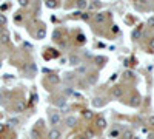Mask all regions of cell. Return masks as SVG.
I'll use <instances>...</instances> for the list:
<instances>
[{
    "mask_svg": "<svg viewBox=\"0 0 154 139\" xmlns=\"http://www.w3.org/2000/svg\"><path fill=\"white\" fill-rule=\"evenodd\" d=\"M3 128H5V125H3V124H0V131H3Z\"/></svg>",
    "mask_w": 154,
    "mask_h": 139,
    "instance_id": "4dcf8cb0",
    "label": "cell"
},
{
    "mask_svg": "<svg viewBox=\"0 0 154 139\" xmlns=\"http://www.w3.org/2000/svg\"><path fill=\"white\" fill-rule=\"evenodd\" d=\"M6 23V17L3 14H0V25H5Z\"/></svg>",
    "mask_w": 154,
    "mask_h": 139,
    "instance_id": "7402d4cb",
    "label": "cell"
},
{
    "mask_svg": "<svg viewBox=\"0 0 154 139\" xmlns=\"http://www.w3.org/2000/svg\"><path fill=\"white\" fill-rule=\"evenodd\" d=\"M148 23H149V25H154V17L149 19V20H148Z\"/></svg>",
    "mask_w": 154,
    "mask_h": 139,
    "instance_id": "f1b7e54d",
    "label": "cell"
},
{
    "mask_svg": "<svg viewBox=\"0 0 154 139\" xmlns=\"http://www.w3.org/2000/svg\"><path fill=\"white\" fill-rule=\"evenodd\" d=\"M130 104L133 105V107H139V105H140V97H139L137 94H134V96L130 99Z\"/></svg>",
    "mask_w": 154,
    "mask_h": 139,
    "instance_id": "8992f818",
    "label": "cell"
},
{
    "mask_svg": "<svg viewBox=\"0 0 154 139\" xmlns=\"http://www.w3.org/2000/svg\"><path fill=\"white\" fill-rule=\"evenodd\" d=\"M68 62L71 63V65H79V63H80V57L76 56V54H71L68 57Z\"/></svg>",
    "mask_w": 154,
    "mask_h": 139,
    "instance_id": "7a4b0ae2",
    "label": "cell"
},
{
    "mask_svg": "<svg viewBox=\"0 0 154 139\" xmlns=\"http://www.w3.org/2000/svg\"><path fill=\"white\" fill-rule=\"evenodd\" d=\"M94 61H96L97 63H100V62H103V57H100V56H99V57H96Z\"/></svg>",
    "mask_w": 154,
    "mask_h": 139,
    "instance_id": "4316f807",
    "label": "cell"
},
{
    "mask_svg": "<svg viewBox=\"0 0 154 139\" xmlns=\"http://www.w3.org/2000/svg\"><path fill=\"white\" fill-rule=\"evenodd\" d=\"M56 5H57V3H56V2H52V0L46 2V6H50V8H56Z\"/></svg>",
    "mask_w": 154,
    "mask_h": 139,
    "instance_id": "44dd1931",
    "label": "cell"
},
{
    "mask_svg": "<svg viewBox=\"0 0 154 139\" xmlns=\"http://www.w3.org/2000/svg\"><path fill=\"white\" fill-rule=\"evenodd\" d=\"M17 124H19V119H16V118H13V119H9V121H8L9 127H14V125H17Z\"/></svg>",
    "mask_w": 154,
    "mask_h": 139,
    "instance_id": "5bb4252c",
    "label": "cell"
},
{
    "mask_svg": "<svg viewBox=\"0 0 154 139\" xmlns=\"http://www.w3.org/2000/svg\"><path fill=\"white\" fill-rule=\"evenodd\" d=\"M86 5H88V3L83 2V0H82V2H77V8H85Z\"/></svg>",
    "mask_w": 154,
    "mask_h": 139,
    "instance_id": "ffe728a7",
    "label": "cell"
},
{
    "mask_svg": "<svg viewBox=\"0 0 154 139\" xmlns=\"http://www.w3.org/2000/svg\"><path fill=\"white\" fill-rule=\"evenodd\" d=\"M77 124V118H74V116H69L68 119H66V125L68 127H74Z\"/></svg>",
    "mask_w": 154,
    "mask_h": 139,
    "instance_id": "ba28073f",
    "label": "cell"
},
{
    "mask_svg": "<svg viewBox=\"0 0 154 139\" xmlns=\"http://www.w3.org/2000/svg\"><path fill=\"white\" fill-rule=\"evenodd\" d=\"M31 136L34 138V139H39V136H40L39 130H37V128H32V130H31Z\"/></svg>",
    "mask_w": 154,
    "mask_h": 139,
    "instance_id": "4fadbf2b",
    "label": "cell"
},
{
    "mask_svg": "<svg viewBox=\"0 0 154 139\" xmlns=\"http://www.w3.org/2000/svg\"><path fill=\"white\" fill-rule=\"evenodd\" d=\"M82 114H83L85 119H91V118H93V111H89V110H85Z\"/></svg>",
    "mask_w": 154,
    "mask_h": 139,
    "instance_id": "7c38bea8",
    "label": "cell"
},
{
    "mask_svg": "<svg viewBox=\"0 0 154 139\" xmlns=\"http://www.w3.org/2000/svg\"><path fill=\"white\" fill-rule=\"evenodd\" d=\"M48 138H50V139H59L60 138V131L57 128H52L50 133H48Z\"/></svg>",
    "mask_w": 154,
    "mask_h": 139,
    "instance_id": "277c9868",
    "label": "cell"
},
{
    "mask_svg": "<svg viewBox=\"0 0 154 139\" xmlns=\"http://www.w3.org/2000/svg\"><path fill=\"white\" fill-rule=\"evenodd\" d=\"M93 105L97 108H100V107H103L105 105V99H102V97H96L94 100H93Z\"/></svg>",
    "mask_w": 154,
    "mask_h": 139,
    "instance_id": "52a82bcc",
    "label": "cell"
},
{
    "mask_svg": "<svg viewBox=\"0 0 154 139\" xmlns=\"http://www.w3.org/2000/svg\"><path fill=\"white\" fill-rule=\"evenodd\" d=\"M122 94H123V90H122V88H116V90H114V96H116V97H120Z\"/></svg>",
    "mask_w": 154,
    "mask_h": 139,
    "instance_id": "9a60e30c",
    "label": "cell"
},
{
    "mask_svg": "<svg viewBox=\"0 0 154 139\" xmlns=\"http://www.w3.org/2000/svg\"><path fill=\"white\" fill-rule=\"evenodd\" d=\"M123 136H125L123 139H133V138H134V136H133V133H131V131H125V134H123Z\"/></svg>",
    "mask_w": 154,
    "mask_h": 139,
    "instance_id": "d6986e66",
    "label": "cell"
},
{
    "mask_svg": "<svg viewBox=\"0 0 154 139\" xmlns=\"http://www.w3.org/2000/svg\"><path fill=\"white\" fill-rule=\"evenodd\" d=\"M50 119H51V124H52V125H57V124L60 122V114H59V113H51Z\"/></svg>",
    "mask_w": 154,
    "mask_h": 139,
    "instance_id": "3957f363",
    "label": "cell"
},
{
    "mask_svg": "<svg viewBox=\"0 0 154 139\" xmlns=\"http://www.w3.org/2000/svg\"><path fill=\"white\" fill-rule=\"evenodd\" d=\"M23 108H25V104H23V102H17V105H16V110L20 111V110H23Z\"/></svg>",
    "mask_w": 154,
    "mask_h": 139,
    "instance_id": "ac0fdd59",
    "label": "cell"
},
{
    "mask_svg": "<svg viewBox=\"0 0 154 139\" xmlns=\"http://www.w3.org/2000/svg\"><path fill=\"white\" fill-rule=\"evenodd\" d=\"M139 37H140V31H139V29H134L133 31V39H139Z\"/></svg>",
    "mask_w": 154,
    "mask_h": 139,
    "instance_id": "e0dca14e",
    "label": "cell"
},
{
    "mask_svg": "<svg viewBox=\"0 0 154 139\" xmlns=\"http://www.w3.org/2000/svg\"><path fill=\"white\" fill-rule=\"evenodd\" d=\"M45 36H46L45 28H39V29H37V39H45Z\"/></svg>",
    "mask_w": 154,
    "mask_h": 139,
    "instance_id": "9c48e42d",
    "label": "cell"
},
{
    "mask_svg": "<svg viewBox=\"0 0 154 139\" xmlns=\"http://www.w3.org/2000/svg\"><path fill=\"white\" fill-rule=\"evenodd\" d=\"M79 73H82V74H83V73H86V67H79Z\"/></svg>",
    "mask_w": 154,
    "mask_h": 139,
    "instance_id": "cb8c5ba5",
    "label": "cell"
},
{
    "mask_svg": "<svg viewBox=\"0 0 154 139\" xmlns=\"http://www.w3.org/2000/svg\"><path fill=\"white\" fill-rule=\"evenodd\" d=\"M151 48H154V40H151Z\"/></svg>",
    "mask_w": 154,
    "mask_h": 139,
    "instance_id": "1f68e13d",
    "label": "cell"
},
{
    "mask_svg": "<svg viewBox=\"0 0 154 139\" xmlns=\"http://www.w3.org/2000/svg\"><path fill=\"white\" fill-rule=\"evenodd\" d=\"M96 125L99 127V128H105L106 127V121H105V118H102V116H99L96 121Z\"/></svg>",
    "mask_w": 154,
    "mask_h": 139,
    "instance_id": "5b68a950",
    "label": "cell"
},
{
    "mask_svg": "<svg viewBox=\"0 0 154 139\" xmlns=\"http://www.w3.org/2000/svg\"><path fill=\"white\" fill-rule=\"evenodd\" d=\"M28 5V0H20V6H26Z\"/></svg>",
    "mask_w": 154,
    "mask_h": 139,
    "instance_id": "484cf974",
    "label": "cell"
},
{
    "mask_svg": "<svg viewBox=\"0 0 154 139\" xmlns=\"http://www.w3.org/2000/svg\"><path fill=\"white\" fill-rule=\"evenodd\" d=\"M133 139H139V138H133Z\"/></svg>",
    "mask_w": 154,
    "mask_h": 139,
    "instance_id": "836d02e7",
    "label": "cell"
},
{
    "mask_svg": "<svg viewBox=\"0 0 154 139\" xmlns=\"http://www.w3.org/2000/svg\"><path fill=\"white\" fill-rule=\"evenodd\" d=\"M48 79H50L51 82H57V80H59V76H56V74H50V76H48Z\"/></svg>",
    "mask_w": 154,
    "mask_h": 139,
    "instance_id": "2e32d148",
    "label": "cell"
},
{
    "mask_svg": "<svg viewBox=\"0 0 154 139\" xmlns=\"http://www.w3.org/2000/svg\"><path fill=\"white\" fill-rule=\"evenodd\" d=\"M105 20H106V14H105V13L94 14V22H96V23H103Z\"/></svg>",
    "mask_w": 154,
    "mask_h": 139,
    "instance_id": "6da1fadb",
    "label": "cell"
},
{
    "mask_svg": "<svg viewBox=\"0 0 154 139\" xmlns=\"http://www.w3.org/2000/svg\"><path fill=\"white\" fill-rule=\"evenodd\" d=\"M149 124H151V125H154V116H151V118H149Z\"/></svg>",
    "mask_w": 154,
    "mask_h": 139,
    "instance_id": "f546056e",
    "label": "cell"
},
{
    "mask_svg": "<svg viewBox=\"0 0 154 139\" xmlns=\"http://www.w3.org/2000/svg\"><path fill=\"white\" fill-rule=\"evenodd\" d=\"M56 104H57L59 107H65V105H66V100H65V97H59V99L56 100Z\"/></svg>",
    "mask_w": 154,
    "mask_h": 139,
    "instance_id": "8fae6325",
    "label": "cell"
},
{
    "mask_svg": "<svg viewBox=\"0 0 154 139\" xmlns=\"http://www.w3.org/2000/svg\"><path fill=\"white\" fill-rule=\"evenodd\" d=\"M123 76H125V79H130L131 76H133V73H130V71H125V74H123Z\"/></svg>",
    "mask_w": 154,
    "mask_h": 139,
    "instance_id": "d4e9b609",
    "label": "cell"
},
{
    "mask_svg": "<svg viewBox=\"0 0 154 139\" xmlns=\"http://www.w3.org/2000/svg\"><path fill=\"white\" fill-rule=\"evenodd\" d=\"M77 40L83 43V42H85V36H83V34H79V36H77Z\"/></svg>",
    "mask_w": 154,
    "mask_h": 139,
    "instance_id": "603a6c76",
    "label": "cell"
},
{
    "mask_svg": "<svg viewBox=\"0 0 154 139\" xmlns=\"http://www.w3.org/2000/svg\"><path fill=\"white\" fill-rule=\"evenodd\" d=\"M79 139H86V138H85V136H80V138H79Z\"/></svg>",
    "mask_w": 154,
    "mask_h": 139,
    "instance_id": "d6a6232c",
    "label": "cell"
},
{
    "mask_svg": "<svg viewBox=\"0 0 154 139\" xmlns=\"http://www.w3.org/2000/svg\"><path fill=\"white\" fill-rule=\"evenodd\" d=\"M59 37H60V33H59V31H56V33H54V39H56V40H57V39H59Z\"/></svg>",
    "mask_w": 154,
    "mask_h": 139,
    "instance_id": "83f0119b",
    "label": "cell"
},
{
    "mask_svg": "<svg viewBox=\"0 0 154 139\" xmlns=\"http://www.w3.org/2000/svg\"><path fill=\"white\" fill-rule=\"evenodd\" d=\"M0 40H2V43H8V40H9V34L6 31H3L2 33V36H0Z\"/></svg>",
    "mask_w": 154,
    "mask_h": 139,
    "instance_id": "30bf717a",
    "label": "cell"
}]
</instances>
